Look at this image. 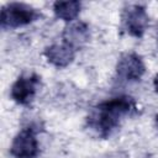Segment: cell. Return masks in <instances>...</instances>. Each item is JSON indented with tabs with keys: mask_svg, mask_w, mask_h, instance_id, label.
Segmentation results:
<instances>
[{
	"mask_svg": "<svg viewBox=\"0 0 158 158\" xmlns=\"http://www.w3.org/2000/svg\"><path fill=\"white\" fill-rule=\"evenodd\" d=\"M137 112V105L131 96L122 95L98 104L86 117V126L101 138L109 137L123 117Z\"/></svg>",
	"mask_w": 158,
	"mask_h": 158,
	"instance_id": "6da1fadb",
	"label": "cell"
},
{
	"mask_svg": "<svg viewBox=\"0 0 158 158\" xmlns=\"http://www.w3.org/2000/svg\"><path fill=\"white\" fill-rule=\"evenodd\" d=\"M41 17V12L25 2H9L1 9L0 23L4 30L26 26Z\"/></svg>",
	"mask_w": 158,
	"mask_h": 158,
	"instance_id": "7a4b0ae2",
	"label": "cell"
},
{
	"mask_svg": "<svg viewBox=\"0 0 158 158\" xmlns=\"http://www.w3.org/2000/svg\"><path fill=\"white\" fill-rule=\"evenodd\" d=\"M149 23V17L146 7L139 4H132L122 11V25L128 35L133 37H142Z\"/></svg>",
	"mask_w": 158,
	"mask_h": 158,
	"instance_id": "3957f363",
	"label": "cell"
},
{
	"mask_svg": "<svg viewBox=\"0 0 158 158\" xmlns=\"http://www.w3.org/2000/svg\"><path fill=\"white\" fill-rule=\"evenodd\" d=\"M40 77L35 73L20 75L11 85V99L19 105H30L40 85Z\"/></svg>",
	"mask_w": 158,
	"mask_h": 158,
	"instance_id": "277c9868",
	"label": "cell"
},
{
	"mask_svg": "<svg viewBox=\"0 0 158 158\" xmlns=\"http://www.w3.org/2000/svg\"><path fill=\"white\" fill-rule=\"evenodd\" d=\"M40 153L38 141L36 138V132L22 128L14 138L10 154L14 158H36Z\"/></svg>",
	"mask_w": 158,
	"mask_h": 158,
	"instance_id": "5b68a950",
	"label": "cell"
},
{
	"mask_svg": "<svg viewBox=\"0 0 158 158\" xmlns=\"http://www.w3.org/2000/svg\"><path fill=\"white\" fill-rule=\"evenodd\" d=\"M146 72L144 63L137 53L130 52L120 57L116 64L117 77L126 81H137L139 80Z\"/></svg>",
	"mask_w": 158,
	"mask_h": 158,
	"instance_id": "8992f818",
	"label": "cell"
},
{
	"mask_svg": "<svg viewBox=\"0 0 158 158\" xmlns=\"http://www.w3.org/2000/svg\"><path fill=\"white\" fill-rule=\"evenodd\" d=\"M63 43L72 47L74 51L84 47L90 40V28L83 21L69 22L63 30Z\"/></svg>",
	"mask_w": 158,
	"mask_h": 158,
	"instance_id": "52a82bcc",
	"label": "cell"
},
{
	"mask_svg": "<svg viewBox=\"0 0 158 158\" xmlns=\"http://www.w3.org/2000/svg\"><path fill=\"white\" fill-rule=\"evenodd\" d=\"M43 54L52 65L57 68H65L73 62L75 51L65 43H54L46 47Z\"/></svg>",
	"mask_w": 158,
	"mask_h": 158,
	"instance_id": "ba28073f",
	"label": "cell"
},
{
	"mask_svg": "<svg viewBox=\"0 0 158 158\" xmlns=\"http://www.w3.org/2000/svg\"><path fill=\"white\" fill-rule=\"evenodd\" d=\"M81 9V2L77 0L70 1H56L53 4V12L54 15L67 22H73L77 16L79 15Z\"/></svg>",
	"mask_w": 158,
	"mask_h": 158,
	"instance_id": "9c48e42d",
	"label": "cell"
},
{
	"mask_svg": "<svg viewBox=\"0 0 158 158\" xmlns=\"http://www.w3.org/2000/svg\"><path fill=\"white\" fill-rule=\"evenodd\" d=\"M153 85H154V90L158 93V74H156V77L153 79Z\"/></svg>",
	"mask_w": 158,
	"mask_h": 158,
	"instance_id": "30bf717a",
	"label": "cell"
},
{
	"mask_svg": "<svg viewBox=\"0 0 158 158\" xmlns=\"http://www.w3.org/2000/svg\"><path fill=\"white\" fill-rule=\"evenodd\" d=\"M110 158H126V156L123 153H115L114 157H110Z\"/></svg>",
	"mask_w": 158,
	"mask_h": 158,
	"instance_id": "8fae6325",
	"label": "cell"
},
{
	"mask_svg": "<svg viewBox=\"0 0 158 158\" xmlns=\"http://www.w3.org/2000/svg\"><path fill=\"white\" fill-rule=\"evenodd\" d=\"M156 126H157V128H158V115L156 116Z\"/></svg>",
	"mask_w": 158,
	"mask_h": 158,
	"instance_id": "7c38bea8",
	"label": "cell"
},
{
	"mask_svg": "<svg viewBox=\"0 0 158 158\" xmlns=\"http://www.w3.org/2000/svg\"><path fill=\"white\" fill-rule=\"evenodd\" d=\"M157 40H158V35H157Z\"/></svg>",
	"mask_w": 158,
	"mask_h": 158,
	"instance_id": "4fadbf2b",
	"label": "cell"
}]
</instances>
